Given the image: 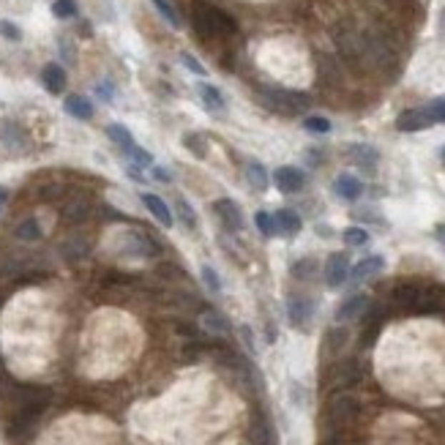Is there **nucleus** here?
<instances>
[{
	"instance_id": "obj_1",
	"label": "nucleus",
	"mask_w": 445,
	"mask_h": 445,
	"mask_svg": "<svg viewBox=\"0 0 445 445\" xmlns=\"http://www.w3.org/2000/svg\"><path fill=\"white\" fill-rule=\"evenodd\" d=\"M194 31L200 33L202 39H227L235 33V19L216 6L197 3L194 6Z\"/></svg>"
},
{
	"instance_id": "obj_2",
	"label": "nucleus",
	"mask_w": 445,
	"mask_h": 445,
	"mask_svg": "<svg viewBox=\"0 0 445 445\" xmlns=\"http://www.w3.org/2000/svg\"><path fill=\"white\" fill-rule=\"evenodd\" d=\"M260 101L268 109H274L279 115H304L309 109V96L298 91H287V88H260Z\"/></svg>"
},
{
	"instance_id": "obj_3",
	"label": "nucleus",
	"mask_w": 445,
	"mask_h": 445,
	"mask_svg": "<svg viewBox=\"0 0 445 445\" xmlns=\"http://www.w3.org/2000/svg\"><path fill=\"white\" fill-rule=\"evenodd\" d=\"M107 137L112 139L118 148H121L123 154L131 159V164H134V167H142V169L154 167V156L139 148L137 139H134V134H131V131H129L123 123H109V126H107Z\"/></svg>"
},
{
	"instance_id": "obj_4",
	"label": "nucleus",
	"mask_w": 445,
	"mask_h": 445,
	"mask_svg": "<svg viewBox=\"0 0 445 445\" xmlns=\"http://www.w3.org/2000/svg\"><path fill=\"white\" fill-rule=\"evenodd\" d=\"M355 415H358V399H355L353 394H336L331 404H328V421H331V426H347L350 421H355Z\"/></svg>"
},
{
	"instance_id": "obj_5",
	"label": "nucleus",
	"mask_w": 445,
	"mask_h": 445,
	"mask_svg": "<svg viewBox=\"0 0 445 445\" xmlns=\"http://www.w3.org/2000/svg\"><path fill=\"white\" fill-rule=\"evenodd\" d=\"M287 317H290V325L298 328V331H306L311 320H314V301L309 295H290L287 301Z\"/></svg>"
},
{
	"instance_id": "obj_6",
	"label": "nucleus",
	"mask_w": 445,
	"mask_h": 445,
	"mask_svg": "<svg viewBox=\"0 0 445 445\" xmlns=\"http://www.w3.org/2000/svg\"><path fill=\"white\" fill-rule=\"evenodd\" d=\"M214 214L227 232H241L244 230V211H241V205H238L235 200H230V197L216 200L214 202Z\"/></svg>"
},
{
	"instance_id": "obj_7",
	"label": "nucleus",
	"mask_w": 445,
	"mask_h": 445,
	"mask_svg": "<svg viewBox=\"0 0 445 445\" xmlns=\"http://www.w3.org/2000/svg\"><path fill=\"white\" fill-rule=\"evenodd\" d=\"M347 156H350V161H353L355 167L361 169V172H366V175H374L377 167H380V151L374 148V145H366V142H355L347 148Z\"/></svg>"
},
{
	"instance_id": "obj_8",
	"label": "nucleus",
	"mask_w": 445,
	"mask_h": 445,
	"mask_svg": "<svg viewBox=\"0 0 445 445\" xmlns=\"http://www.w3.org/2000/svg\"><path fill=\"white\" fill-rule=\"evenodd\" d=\"M350 276V254H344V251H334L328 262H325V284L331 287V290H339L344 281Z\"/></svg>"
},
{
	"instance_id": "obj_9",
	"label": "nucleus",
	"mask_w": 445,
	"mask_h": 445,
	"mask_svg": "<svg viewBox=\"0 0 445 445\" xmlns=\"http://www.w3.org/2000/svg\"><path fill=\"white\" fill-rule=\"evenodd\" d=\"M274 184H276V189L281 191V194H298L304 186H306V175L301 172L298 167H279L276 172H274Z\"/></svg>"
},
{
	"instance_id": "obj_10",
	"label": "nucleus",
	"mask_w": 445,
	"mask_h": 445,
	"mask_svg": "<svg viewBox=\"0 0 445 445\" xmlns=\"http://www.w3.org/2000/svg\"><path fill=\"white\" fill-rule=\"evenodd\" d=\"M429 126H434V123H431L426 107L404 109L399 118H396V129H399V131H404V134H415V131H424V129H429Z\"/></svg>"
},
{
	"instance_id": "obj_11",
	"label": "nucleus",
	"mask_w": 445,
	"mask_h": 445,
	"mask_svg": "<svg viewBox=\"0 0 445 445\" xmlns=\"http://www.w3.org/2000/svg\"><path fill=\"white\" fill-rule=\"evenodd\" d=\"M123 238H126V251H131L134 257H154V254H159V244H156L148 232L126 230Z\"/></svg>"
},
{
	"instance_id": "obj_12",
	"label": "nucleus",
	"mask_w": 445,
	"mask_h": 445,
	"mask_svg": "<svg viewBox=\"0 0 445 445\" xmlns=\"http://www.w3.org/2000/svg\"><path fill=\"white\" fill-rule=\"evenodd\" d=\"M383 268H385L383 254H369V257H364L355 268H350V276L347 279H350L353 284H364L366 279H374L377 274H383Z\"/></svg>"
},
{
	"instance_id": "obj_13",
	"label": "nucleus",
	"mask_w": 445,
	"mask_h": 445,
	"mask_svg": "<svg viewBox=\"0 0 445 445\" xmlns=\"http://www.w3.org/2000/svg\"><path fill=\"white\" fill-rule=\"evenodd\" d=\"M369 309V298L364 292H355L350 298H344L336 309V323H353L358 317H364V311Z\"/></svg>"
},
{
	"instance_id": "obj_14",
	"label": "nucleus",
	"mask_w": 445,
	"mask_h": 445,
	"mask_svg": "<svg viewBox=\"0 0 445 445\" xmlns=\"http://www.w3.org/2000/svg\"><path fill=\"white\" fill-rule=\"evenodd\" d=\"M0 142H3V148L11 151V154L28 151V137H25V131L11 121H6L3 126H0Z\"/></svg>"
},
{
	"instance_id": "obj_15",
	"label": "nucleus",
	"mask_w": 445,
	"mask_h": 445,
	"mask_svg": "<svg viewBox=\"0 0 445 445\" xmlns=\"http://www.w3.org/2000/svg\"><path fill=\"white\" fill-rule=\"evenodd\" d=\"M334 194L344 202H355L361 200V194H364V184L355 175H350V172H341L336 181H334Z\"/></svg>"
},
{
	"instance_id": "obj_16",
	"label": "nucleus",
	"mask_w": 445,
	"mask_h": 445,
	"mask_svg": "<svg viewBox=\"0 0 445 445\" xmlns=\"http://www.w3.org/2000/svg\"><path fill=\"white\" fill-rule=\"evenodd\" d=\"M139 200H142V205H145V208L154 214V219L159 221V224L172 227L175 216H172V208H169V205L161 200V197H156V194H151V191H142V194H139Z\"/></svg>"
},
{
	"instance_id": "obj_17",
	"label": "nucleus",
	"mask_w": 445,
	"mask_h": 445,
	"mask_svg": "<svg viewBox=\"0 0 445 445\" xmlns=\"http://www.w3.org/2000/svg\"><path fill=\"white\" fill-rule=\"evenodd\" d=\"M274 224H276V235H284V238L298 235V232H301V227H304L301 216L295 214L292 208H279L276 214H274Z\"/></svg>"
},
{
	"instance_id": "obj_18",
	"label": "nucleus",
	"mask_w": 445,
	"mask_h": 445,
	"mask_svg": "<svg viewBox=\"0 0 445 445\" xmlns=\"http://www.w3.org/2000/svg\"><path fill=\"white\" fill-rule=\"evenodd\" d=\"M41 82H44V88L52 96H58V93L66 91V82H69L66 69H63L61 63H46L44 69H41Z\"/></svg>"
},
{
	"instance_id": "obj_19",
	"label": "nucleus",
	"mask_w": 445,
	"mask_h": 445,
	"mask_svg": "<svg viewBox=\"0 0 445 445\" xmlns=\"http://www.w3.org/2000/svg\"><path fill=\"white\" fill-rule=\"evenodd\" d=\"M63 107H66V112H69L71 118H77V121H91L93 118V101L85 99V96H79V93L69 96V99L63 101Z\"/></svg>"
},
{
	"instance_id": "obj_20",
	"label": "nucleus",
	"mask_w": 445,
	"mask_h": 445,
	"mask_svg": "<svg viewBox=\"0 0 445 445\" xmlns=\"http://www.w3.org/2000/svg\"><path fill=\"white\" fill-rule=\"evenodd\" d=\"M197 93H200L202 104H205V109H211V112H224V96H221V91L216 88V85H208V82H200L197 85Z\"/></svg>"
},
{
	"instance_id": "obj_21",
	"label": "nucleus",
	"mask_w": 445,
	"mask_h": 445,
	"mask_svg": "<svg viewBox=\"0 0 445 445\" xmlns=\"http://www.w3.org/2000/svg\"><path fill=\"white\" fill-rule=\"evenodd\" d=\"M246 181L251 189H257V191H265L268 189V169L262 161H249L246 164Z\"/></svg>"
},
{
	"instance_id": "obj_22",
	"label": "nucleus",
	"mask_w": 445,
	"mask_h": 445,
	"mask_svg": "<svg viewBox=\"0 0 445 445\" xmlns=\"http://www.w3.org/2000/svg\"><path fill=\"white\" fill-rule=\"evenodd\" d=\"M391 295H394V301L401 304V306H418L424 301V292H421V287H415V284H399Z\"/></svg>"
},
{
	"instance_id": "obj_23",
	"label": "nucleus",
	"mask_w": 445,
	"mask_h": 445,
	"mask_svg": "<svg viewBox=\"0 0 445 445\" xmlns=\"http://www.w3.org/2000/svg\"><path fill=\"white\" fill-rule=\"evenodd\" d=\"M317 271H320V262L314 260V257H304V260L292 262L290 274L298 281H311V279L317 276Z\"/></svg>"
},
{
	"instance_id": "obj_24",
	"label": "nucleus",
	"mask_w": 445,
	"mask_h": 445,
	"mask_svg": "<svg viewBox=\"0 0 445 445\" xmlns=\"http://www.w3.org/2000/svg\"><path fill=\"white\" fill-rule=\"evenodd\" d=\"M202 325L211 331V334H230V323H227V317L224 314H219L216 309H205L202 311Z\"/></svg>"
},
{
	"instance_id": "obj_25",
	"label": "nucleus",
	"mask_w": 445,
	"mask_h": 445,
	"mask_svg": "<svg viewBox=\"0 0 445 445\" xmlns=\"http://www.w3.org/2000/svg\"><path fill=\"white\" fill-rule=\"evenodd\" d=\"M14 235L19 241H39V238H41V224H39V219H36V216L22 219V221L16 224Z\"/></svg>"
},
{
	"instance_id": "obj_26",
	"label": "nucleus",
	"mask_w": 445,
	"mask_h": 445,
	"mask_svg": "<svg viewBox=\"0 0 445 445\" xmlns=\"http://www.w3.org/2000/svg\"><path fill=\"white\" fill-rule=\"evenodd\" d=\"M63 216H66L69 221H74V224H77V221H85V219L91 216V202L88 200H71L69 205H66V214Z\"/></svg>"
},
{
	"instance_id": "obj_27",
	"label": "nucleus",
	"mask_w": 445,
	"mask_h": 445,
	"mask_svg": "<svg viewBox=\"0 0 445 445\" xmlns=\"http://www.w3.org/2000/svg\"><path fill=\"white\" fill-rule=\"evenodd\" d=\"M175 208H178V219H181V224L189 227V230H197V214H194V208H191L184 197H178V200H175Z\"/></svg>"
},
{
	"instance_id": "obj_28",
	"label": "nucleus",
	"mask_w": 445,
	"mask_h": 445,
	"mask_svg": "<svg viewBox=\"0 0 445 445\" xmlns=\"http://www.w3.org/2000/svg\"><path fill=\"white\" fill-rule=\"evenodd\" d=\"M184 148H186V151H191V154L197 156V159H205V156H208L205 137H202V134H194V131L184 134Z\"/></svg>"
},
{
	"instance_id": "obj_29",
	"label": "nucleus",
	"mask_w": 445,
	"mask_h": 445,
	"mask_svg": "<svg viewBox=\"0 0 445 445\" xmlns=\"http://www.w3.org/2000/svg\"><path fill=\"white\" fill-rule=\"evenodd\" d=\"M341 238H344V244L347 246H366L369 244V232L366 227H347V230L341 232Z\"/></svg>"
},
{
	"instance_id": "obj_30",
	"label": "nucleus",
	"mask_w": 445,
	"mask_h": 445,
	"mask_svg": "<svg viewBox=\"0 0 445 445\" xmlns=\"http://www.w3.org/2000/svg\"><path fill=\"white\" fill-rule=\"evenodd\" d=\"M304 129L311 131V134H328L331 131V121L323 118V115H309V118H304Z\"/></svg>"
},
{
	"instance_id": "obj_31",
	"label": "nucleus",
	"mask_w": 445,
	"mask_h": 445,
	"mask_svg": "<svg viewBox=\"0 0 445 445\" xmlns=\"http://www.w3.org/2000/svg\"><path fill=\"white\" fill-rule=\"evenodd\" d=\"M254 224H257V230L265 235V238H274L276 235V224H274V214H268V211H260V214L254 216Z\"/></svg>"
},
{
	"instance_id": "obj_32",
	"label": "nucleus",
	"mask_w": 445,
	"mask_h": 445,
	"mask_svg": "<svg viewBox=\"0 0 445 445\" xmlns=\"http://www.w3.org/2000/svg\"><path fill=\"white\" fill-rule=\"evenodd\" d=\"M151 3H154L156 11H159V14L164 16V19H167L169 25H172V28H181V16L175 14V9L169 6L167 0H151Z\"/></svg>"
},
{
	"instance_id": "obj_33",
	"label": "nucleus",
	"mask_w": 445,
	"mask_h": 445,
	"mask_svg": "<svg viewBox=\"0 0 445 445\" xmlns=\"http://www.w3.org/2000/svg\"><path fill=\"white\" fill-rule=\"evenodd\" d=\"M52 14L58 19H69V16L77 14V3L74 0H55L52 3Z\"/></svg>"
},
{
	"instance_id": "obj_34",
	"label": "nucleus",
	"mask_w": 445,
	"mask_h": 445,
	"mask_svg": "<svg viewBox=\"0 0 445 445\" xmlns=\"http://www.w3.org/2000/svg\"><path fill=\"white\" fill-rule=\"evenodd\" d=\"M344 341H347V331H344V328H334V331L325 334V347H328V350H341Z\"/></svg>"
},
{
	"instance_id": "obj_35",
	"label": "nucleus",
	"mask_w": 445,
	"mask_h": 445,
	"mask_svg": "<svg viewBox=\"0 0 445 445\" xmlns=\"http://www.w3.org/2000/svg\"><path fill=\"white\" fill-rule=\"evenodd\" d=\"M426 112H429L431 123H445V96H437L434 101H429Z\"/></svg>"
},
{
	"instance_id": "obj_36",
	"label": "nucleus",
	"mask_w": 445,
	"mask_h": 445,
	"mask_svg": "<svg viewBox=\"0 0 445 445\" xmlns=\"http://www.w3.org/2000/svg\"><path fill=\"white\" fill-rule=\"evenodd\" d=\"M202 281H205V287L214 292V295H219V292H221V281H219V274H216L211 265H202Z\"/></svg>"
},
{
	"instance_id": "obj_37",
	"label": "nucleus",
	"mask_w": 445,
	"mask_h": 445,
	"mask_svg": "<svg viewBox=\"0 0 445 445\" xmlns=\"http://www.w3.org/2000/svg\"><path fill=\"white\" fill-rule=\"evenodd\" d=\"M0 36H3L6 41H19V39H22V31L16 28L14 22H9V19H0Z\"/></svg>"
},
{
	"instance_id": "obj_38",
	"label": "nucleus",
	"mask_w": 445,
	"mask_h": 445,
	"mask_svg": "<svg viewBox=\"0 0 445 445\" xmlns=\"http://www.w3.org/2000/svg\"><path fill=\"white\" fill-rule=\"evenodd\" d=\"M181 63H184L186 69H189V71H194V74H205V66H202L200 61H197V58H194V55H189V52H181Z\"/></svg>"
},
{
	"instance_id": "obj_39",
	"label": "nucleus",
	"mask_w": 445,
	"mask_h": 445,
	"mask_svg": "<svg viewBox=\"0 0 445 445\" xmlns=\"http://www.w3.org/2000/svg\"><path fill=\"white\" fill-rule=\"evenodd\" d=\"M355 216H358L361 221H374V224H380V227L385 224L383 216H377L374 211H371V208H361V211H355Z\"/></svg>"
},
{
	"instance_id": "obj_40",
	"label": "nucleus",
	"mask_w": 445,
	"mask_h": 445,
	"mask_svg": "<svg viewBox=\"0 0 445 445\" xmlns=\"http://www.w3.org/2000/svg\"><path fill=\"white\" fill-rule=\"evenodd\" d=\"M96 93H99L104 101H112V85H109V82H99V85H96Z\"/></svg>"
},
{
	"instance_id": "obj_41",
	"label": "nucleus",
	"mask_w": 445,
	"mask_h": 445,
	"mask_svg": "<svg viewBox=\"0 0 445 445\" xmlns=\"http://www.w3.org/2000/svg\"><path fill=\"white\" fill-rule=\"evenodd\" d=\"M151 172H154L156 181H164V184H169V181H172V175H169L164 167H159V164H154V167H151Z\"/></svg>"
},
{
	"instance_id": "obj_42",
	"label": "nucleus",
	"mask_w": 445,
	"mask_h": 445,
	"mask_svg": "<svg viewBox=\"0 0 445 445\" xmlns=\"http://www.w3.org/2000/svg\"><path fill=\"white\" fill-rule=\"evenodd\" d=\"M434 238L445 246V224H437V227H434Z\"/></svg>"
},
{
	"instance_id": "obj_43",
	"label": "nucleus",
	"mask_w": 445,
	"mask_h": 445,
	"mask_svg": "<svg viewBox=\"0 0 445 445\" xmlns=\"http://www.w3.org/2000/svg\"><path fill=\"white\" fill-rule=\"evenodd\" d=\"M437 31H440V39L445 41V9L440 11V22H437Z\"/></svg>"
},
{
	"instance_id": "obj_44",
	"label": "nucleus",
	"mask_w": 445,
	"mask_h": 445,
	"mask_svg": "<svg viewBox=\"0 0 445 445\" xmlns=\"http://www.w3.org/2000/svg\"><path fill=\"white\" fill-rule=\"evenodd\" d=\"M317 235H323V238H331L334 232H331V227H325V224H317Z\"/></svg>"
},
{
	"instance_id": "obj_45",
	"label": "nucleus",
	"mask_w": 445,
	"mask_h": 445,
	"mask_svg": "<svg viewBox=\"0 0 445 445\" xmlns=\"http://www.w3.org/2000/svg\"><path fill=\"white\" fill-rule=\"evenodd\" d=\"M6 200H9V189H6V186H0V211H3Z\"/></svg>"
},
{
	"instance_id": "obj_46",
	"label": "nucleus",
	"mask_w": 445,
	"mask_h": 445,
	"mask_svg": "<svg viewBox=\"0 0 445 445\" xmlns=\"http://www.w3.org/2000/svg\"><path fill=\"white\" fill-rule=\"evenodd\" d=\"M440 159H443V164H445V145H443V151H440Z\"/></svg>"
}]
</instances>
